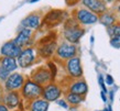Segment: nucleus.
I'll use <instances>...</instances> for the list:
<instances>
[{
    "label": "nucleus",
    "mask_w": 120,
    "mask_h": 111,
    "mask_svg": "<svg viewBox=\"0 0 120 111\" xmlns=\"http://www.w3.org/2000/svg\"><path fill=\"white\" fill-rule=\"evenodd\" d=\"M99 23H101L106 28H109L111 25H113L115 23H117V17L113 12L110 11H106L102 15H99Z\"/></svg>",
    "instance_id": "19"
},
{
    "label": "nucleus",
    "mask_w": 120,
    "mask_h": 111,
    "mask_svg": "<svg viewBox=\"0 0 120 111\" xmlns=\"http://www.w3.org/2000/svg\"><path fill=\"white\" fill-rule=\"evenodd\" d=\"M107 33L109 37H115V36H119L120 35V22H117L113 25L107 28Z\"/></svg>",
    "instance_id": "22"
},
{
    "label": "nucleus",
    "mask_w": 120,
    "mask_h": 111,
    "mask_svg": "<svg viewBox=\"0 0 120 111\" xmlns=\"http://www.w3.org/2000/svg\"><path fill=\"white\" fill-rule=\"evenodd\" d=\"M79 1H83V0H65V2L67 6H75V4H77Z\"/></svg>",
    "instance_id": "28"
},
{
    "label": "nucleus",
    "mask_w": 120,
    "mask_h": 111,
    "mask_svg": "<svg viewBox=\"0 0 120 111\" xmlns=\"http://www.w3.org/2000/svg\"><path fill=\"white\" fill-rule=\"evenodd\" d=\"M117 10H118V12L120 13V4H119V6H118V8H117Z\"/></svg>",
    "instance_id": "34"
},
{
    "label": "nucleus",
    "mask_w": 120,
    "mask_h": 111,
    "mask_svg": "<svg viewBox=\"0 0 120 111\" xmlns=\"http://www.w3.org/2000/svg\"><path fill=\"white\" fill-rule=\"evenodd\" d=\"M20 93L22 98L26 101L35 100L38 98H41L43 95V86L33 81L32 79H28L21 88Z\"/></svg>",
    "instance_id": "2"
},
{
    "label": "nucleus",
    "mask_w": 120,
    "mask_h": 111,
    "mask_svg": "<svg viewBox=\"0 0 120 111\" xmlns=\"http://www.w3.org/2000/svg\"><path fill=\"white\" fill-rule=\"evenodd\" d=\"M100 97H101V99H102V101L104 102H107V98H106V93L105 92H100Z\"/></svg>",
    "instance_id": "30"
},
{
    "label": "nucleus",
    "mask_w": 120,
    "mask_h": 111,
    "mask_svg": "<svg viewBox=\"0 0 120 111\" xmlns=\"http://www.w3.org/2000/svg\"><path fill=\"white\" fill-rule=\"evenodd\" d=\"M21 52L22 47L17 45L15 43V41H8V42L2 44V46L0 48V54L2 56H7V57L18 58Z\"/></svg>",
    "instance_id": "11"
},
{
    "label": "nucleus",
    "mask_w": 120,
    "mask_h": 111,
    "mask_svg": "<svg viewBox=\"0 0 120 111\" xmlns=\"http://www.w3.org/2000/svg\"><path fill=\"white\" fill-rule=\"evenodd\" d=\"M98 82H99V86L101 87V91L105 93H108V90H107V88H106V82H105V79H104V76L100 74V75L98 76Z\"/></svg>",
    "instance_id": "25"
},
{
    "label": "nucleus",
    "mask_w": 120,
    "mask_h": 111,
    "mask_svg": "<svg viewBox=\"0 0 120 111\" xmlns=\"http://www.w3.org/2000/svg\"><path fill=\"white\" fill-rule=\"evenodd\" d=\"M113 93H115V91H113V90H110V91H109L110 100H111V101H112V100H113Z\"/></svg>",
    "instance_id": "31"
},
{
    "label": "nucleus",
    "mask_w": 120,
    "mask_h": 111,
    "mask_svg": "<svg viewBox=\"0 0 120 111\" xmlns=\"http://www.w3.org/2000/svg\"><path fill=\"white\" fill-rule=\"evenodd\" d=\"M0 66L4 69H7L8 72H13L18 68V61L17 58L13 57H7V56H2L0 58Z\"/></svg>",
    "instance_id": "20"
},
{
    "label": "nucleus",
    "mask_w": 120,
    "mask_h": 111,
    "mask_svg": "<svg viewBox=\"0 0 120 111\" xmlns=\"http://www.w3.org/2000/svg\"><path fill=\"white\" fill-rule=\"evenodd\" d=\"M10 75H11L10 72H8L7 69H4V68H2L0 66V80L1 81H6Z\"/></svg>",
    "instance_id": "23"
},
{
    "label": "nucleus",
    "mask_w": 120,
    "mask_h": 111,
    "mask_svg": "<svg viewBox=\"0 0 120 111\" xmlns=\"http://www.w3.org/2000/svg\"><path fill=\"white\" fill-rule=\"evenodd\" d=\"M31 37H32V30L23 28V29L18 33V35L15 36V39L13 40V41H15V43L17 44V45L23 47L29 44Z\"/></svg>",
    "instance_id": "17"
},
{
    "label": "nucleus",
    "mask_w": 120,
    "mask_h": 111,
    "mask_svg": "<svg viewBox=\"0 0 120 111\" xmlns=\"http://www.w3.org/2000/svg\"><path fill=\"white\" fill-rule=\"evenodd\" d=\"M109 43L113 48H120V35L119 36H115V37H111L110 41H109Z\"/></svg>",
    "instance_id": "24"
},
{
    "label": "nucleus",
    "mask_w": 120,
    "mask_h": 111,
    "mask_svg": "<svg viewBox=\"0 0 120 111\" xmlns=\"http://www.w3.org/2000/svg\"><path fill=\"white\" fill-rule=\"evenodd\" d=\"M73 17L80 25H93L99 21V15L86 8H79L75 10Z\"/></svg>",
    "instance_id": "4"
},
{
    "label": "nucleus",
    "mask_w": 120,
    "mask_h": 111,
    "mask_svg": "<svg viewBox=\"0 0 120 111\" xmlns=\"http://www.w3.org/2000/svg\"><path fill=\"white\" fill-rule=\"evenodd\" d=\"M106 4H111V2H113V1H116V0H104Z\"/></svg>",
    "instance_id": "32"
},
{
    "label": "nucleus",
    "mask_w": 120,
    "mask_h": 111,
    "mask_svg": "<svg viewBox=\"0 0 120 111\" xmlns=\"http://www.w3.org/2000/svg\"><path fill=\"white\" fill-rule=\"evenodd\" d=\"M84 96H80V95H77V93H73V92H67L66 93L65 99L66 101L68 102V104L71 106H78L84 101Z\"/></svg>",
    "instance_id": "21"
},
{
    "label": "nucleus",
    "mask_w": 120,
    "mask_h": 111,
    "mask_svg": "<svg viewBox=\"0 0 120 111\" xmlns=\"http://www.w3.org/2000/svg\"><path fill=\"white\" fill-rule=\"evenodd\" d=\"M65 69L72 79H79L83 77V66L79 56L71 58L65 62Z\"/></svg>",
    "instance_id": "6"
},
{
    "label": "nucleus",
    "mask_w": 120,
    "mask_h": 111,
    "mask_svg": "<svg viewBox=\"0 0 120 111\" xmlns=\"http://www.w3.org/2000/svg\"><path fill=\"white\" fill-rule=\"evenodd\" d=\"M66 20V11L55 9V10L49 11L45 17L43 18V24L49 28H54L62 22H65Z\"/></svg>",
    "instance_id": "7"
},
{
    "label": "nucleus",
    "mask_w": 120,
    "mask_h": 111,
    "mask_svg": "<svg viewBox=\"0 0 120 111\" xmlns=\"http://www.w3.org/2000/svg\"><path fill=\"white\" fill-rule=\"evenodd\" d=\"M42 23V19L39 13H31L21 21V25L26 29H38Z\"/></svg>",
    "instance_id": "16"
},
{
    "label": "nucleus",
    "mask_w": 120,
    "mask_h": 111,
    "mask_svg": "<svg viewBox=\"0 0 120 111\" xmlns=\"http://www.w3.org/2000/svg\"><path fill=\"white\" fill-rule=\"evenodd\" d=\"M49 107H50V102L41 97L35 100L29 101L28 109H29V111H47Z\"/></svg>",
    "instance_id": "18"
},
{
    "label": "nucleus",
    "mask_w": 120,
    "mask_h": 111,
    "mask_svg": "<svg viewBox=\"0 0 120 111\" xmlns=\"http://www.w3.org/2000/svg\"><path fill=\"white\" fill-rule=\"evenodd\" d=\"M82 4L84 6V8L90 10L91 12H94V13L98 15H102L106 11H108L107 4L104 0H83Z\"/></svg>",
    "instance_id": "12"
},
{
    "label": "nucleus",
    "mask_w": 120,
    "mask_h": 111,
    "mask_svg": "<svg viewBox=\"0 0 120 111\" xmlns=\"http://www.w3.org/2000/svg\"><path fill=\"white\" fill-rule=\"evenodd\" d=\"M37 59V52L33 47H26L24 50H22L21 54L17 58L18 65L22 68H26L35 62Z\"/></svg>",
    "instance_id": "9"
},
{
    "label": "nucleus",
    "mask_w": 120,
    "mask_h": 111,
    "mask_svg": "<svg viewBox=\"0 0 120 111\" xmlns=\"http://www.w3.org/2000/svg\"><path fill=\"white\" fill-rule=\"evenodd\" d=\"M90 42H91V43H94V36H91V37H90Z\"/></svg>",
    "instance_id": "33"
},
{
    "label": "nucleus",
    "mask_w": 120,
    "mask_h": 111,
    "mask_svg": "<svg viewBox=\"0 0 120 111\" xmlns=\"http://www.w3.org/2000/svg\"><path fill=\"white\" fill-rule=\"evenodd\" d=\"M26 82V79L23 77L22 74L19 73H13L11 74L8 79L4 81V89L6 91H17V90H21Z\"/></svg>",
    "instance_id": "8"
},
{
    "label": "nucleus",
    "mask_w": 120,
    "mask_h": 111,
    "mask_svg": "<svg viewBox=\"0 0 120 111\" xmlns=\"http://www.w3.org/2000/svg\"><path fill=\"white\" fill-rule=\"evenodd\" d=\"M105 82L107 84V85H109V86H112L113 85V78H112V76L111 75H106V77H105Z\"/></svg>",
    "instance_id": "27"
},
{
    "label": "nucleus",
    "mask_w": 120,
    "mask_h": 111,
    "mask_svg": "<svg viewBox=\"0 0 120 111\" xmlns=\"http://www.w3.org/2000/svg\"><path fill=\"white\" fill-rule=\"evenodd\" d=\"M84 34H85V29L80 26V24L75 19H66L64 22V31H63V35L66 42L77 44L84 36Z\"/></svg>",
    "instance_id": "1"
},
{
    "label": "nucleus",
    "mask_w": 120,
    "mask_h": 111,
    "mask_svg": "<svg viewBox=\"0 0 120 111\" xmlns=\"http://www.w3.org/2000/svg\"><path fill=\"white\" fill-rule=\"evenodd\" d=\"M56 104L63 107L64 109H68V102L66 101V99H58V100H56Z\"/></svg>",
    "instance_id": "26"
},
{
    "label": "nucleus",
    "mask_w": 120,
    "mask_h": 111,
    "mask_svg": "<svg viewBox=\"0 0 120 111\" xmlns=\"http://www.w3.org/2000/svg\"><path fill=\"white\" fill-rule=\"evenodd\" d=\"M57 46H58L57 43L55 42L54 40H52V41H45V42L39 47L38 52H39L41 57L50 58L55 54Z\"/></svg>",
    "instance_id": "14"
},
{
    "label": "nucleus",
    "mask_w": 120,
    "mask_h": 111,
    "mask_svg": "<svg viewBox=\"0 0 120 111\" xmlns=\"http://www.w3.org/2000/svg\"><path fill=\"white\" fill-rule=\"evenodd\" d=\"M68 91L73 93H77L80 96H86L88 92V85L87 82L85 81L84 79H74L73 81L69 84L68 86Z\"/></svg>",
    "instance_id": "15"
},
{
    "label": "nucleus",
    "mask_w": 120,
    "mask_h": 111,
    "mask_svg": "<svg viewBox=\"0 0 120 111\" xmlns=\"http://www.w3.org/2000/svg\"><path fill=\"white\" fill-rule=\"evenodd\" d=\"M2 101L10 110L17 109L21 101V93H19L18 91H6L2 97Z\"/></svg>",
    "instance_id": "13"
},
{
    "label": "nucleus",
    "mask_w": 120,
    "mask_h": 111,
    "mask_svg": "<svg viewBox=\"0 0 120 111\" xmlns=\"http://www.w3.org/2000/svg\"><path fill=\"white\" fill-rule=\"evenodd\" d=\"M0 111H10V109L4 104H0Z\"/></svg>",
    "instance_id": "29"
},
{
    "label": "nucleus",
    "mask_w": 120,
    "mask_h": 111,
    "mask_svg": "<svg viewBox=\"0 0 120 111\" xmlns=\"http://www.w3.org/2000/svg\"><path fill=\"white\" fill-rule=\"evenodd\" d=\"M63 90L62 88L58 86L57 84L55 82H51L46 86L43 87V95L42 98H44L45 100H47L49 102L51 101H56L60 99V97L62 96Z\"/></svg>",
    "instance_id": "10"
},
{
    "label": "nucleus",
    "mask_w": 120,
    "mask_h": 111,
    "mask_svg": "<svg viewBox=\"0 0 120 111\" xmlns=\"http://www.w3.org/2000/svg\"><path fill=\"white\" fill-rule=\"evenodd\" d=\"M30 1H31V0H30Z\"/></svg>",
    "instance_id": "35"
},
{
    "label": "nucleus",
    "mask_w": 120,
    "mask_h": 111,
    "mask_svg": "<svg viewBox=\"0 0 120 111\" xmlns=\"http://www.w3.org/2000/svg\"><path fill=\"white\" fill-rule=\"evenodd\" d=\"M31 79L33 81H35L37 84L41 85V86H46L49 84H51L54 80L53 74H52L51 69L49 68V66H40L38 67L31 75Z\"/></svg>",
    "instance_id": "5"
},
{
    "label": "nucleus",
    "mask_w": 120,
    "mask_h": 111,
    "mask_svg": "<svg viewBox=\"0 0 120 111\" xmlns=\"http://www.w3.org/2000/svg\"><path fill=\"white\" fill-rule=\"evenodd\" d=\"M77 53H78V48H77L76 44H72L69 42H63L56 48L55 57L60 61L66 62L77 56Z\"/></svg>",
    "instance_id": "3"
}]
</instances>
